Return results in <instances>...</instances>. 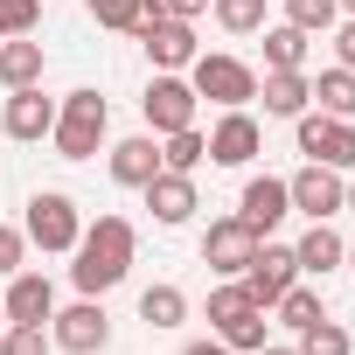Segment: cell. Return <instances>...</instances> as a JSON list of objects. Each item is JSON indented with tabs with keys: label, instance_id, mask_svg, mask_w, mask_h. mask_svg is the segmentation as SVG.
<instances>
[{
	"label": "cell",
	"instance_id": "cell-1",
	"mask_svg": "<svg viewBox=\"0 0 355 355\" xmlns=\"http://www.w3.org/2000/svg\"><path fill=\"white\" fill-rule=\"evenodd\" d=\"M132 251H139V237H132V223L125 216H98V223H84V237H77V265H70V279H77V293H91V300H105L125 272H132Z\"/></svg>",
	"mask_w": 355,
	"mask_h": 355
},
{
	"label": "cell",
	"instance_id": "cell-2",
	"mask_svg": "<svg viewBox=\"0 0 355 355\" xmlns=\"http://www.w3.org/2000/svg\"><path fill=\"white\" fill-rule=\"evenodd\" d=\"M209 327H216V341L237 348V355L265 348V334H272V320H265V306L244 293V279H223V286L209 293Z\"/></svg>",
	"mask_w": 355,
	"mask_h": 355
},
{
	"label": "cell",
	"instance_id": "cell-3",
	"mask_svg": "<svg viewBox=\"0 0 355 355\" xmlns=\"http://www.w3.org/2000/svg\"><path fill=\"white\" fill-rule=\"evenodd\" d=\"M105 125H112V112H105V98L84 84V91H70V98L56 105L49 139H56V153H63V160H91V153L105 146Z\"/></svg>",
	"mask_w": 355,
	"mask_h": 355
},
{
	"label": "cell",
	"instance_id": "cell-4",
	"mask_svg": "<svg viewBox=\"0 0 355 355\" xmlns=\"http://www.w3.org/2000/svg\"><path fill=\"white\" fill-rule=\"evenodd\" d=\"M21 237L42 244V251H77V237H84V209H77L63 189H35V196H28V223H21Z\"/></svg>",
	"mask_w": 355,
	"mask_h": 355
},
{
	"label": "cell",
	"instance_id": "cell-5",
	"mask_svg": "<svg viewBox=\"0 0 355 355\" xmlns=\"http://www.w3.org/2000/svg\"><path fill=\"white\" fill-rule=\"evenodd\" d=\"M293 139H300V153L306 160H320V167H334V174H355V119H327V112H300L293 119Z\"/></svg>",
	"mask_w": 355,
	"mask_h": 355
},
{
	"label": "cell",
	"instance_id": "cell-6",
	"mask_svg": "<svg viewBox=\"0 0 355 355\" xmlns=\"http://www.w3.org/2000/svg\"><path fill=\"white\" fill-rule=\"evenodd\" d=\"M196 84L182 77V70H153V84H146V98H139V112H146V132L153 139H167V132H182V125H196Z\"/></svg>",
	"mask_w": 355,
	"mask_h": 355
},
{
	"label": "cell",
	"instance_id": "cell-7",
	"mask_svg": "<svg viewBox=\"0 0 355 355\" xmlns=\"http://www.w3.org/2000/svg\"><path fill=\"white\" fill-rule=\"evenodd\" d=\"M189 84H196V98H209V105H223V112H237V105L258 98V70L237 63V56H196V63H189Z\"/></svg>",
	"mask_w": 355,
	"mask_h": 355
},
{
	"label": "cell",
	"instance_id": "cell-8",
	"mask_svg": "<svg viewBox=\"0 0 355 355\" xmlns=\"http://www.w3.org/2000/svg\"><path fill=\"white\" fill-rule=\"evenodd\" d=\"M49 341L63 348V355H98L105 341H112V313H105V300H77V306H56L49 313Z\"/></svg>",
	"mask_w": 355,
	"mask_h": 355
},
{
	"label": "cell",
	"instance_id": "cell-9",
	"mask_svg": "<svg viewBox=\"0 0 355 355\" xmlns=\"http://www.w3.org/2000/svg\"><path fill=\"white\" fill-rule=\"evenodd\" d=\"M237 279H244V293H251L258 306H272V300H279V293L300 279V265H293V244H272V237H258V251L244 258V272H237Z\"/></svg>",
	"mask_w": 355,
	"mask_h": 355
},
{
	"label": "cell",
	"instance_id": "cell-10",
	"mask_svg": "<svg viewBox=\"0 0 355 355\" xmlns=\"http://www.w3.org/2000/svg\"><path fill=\"white\" fill-rule=\"evenodd\" d=\"M286 196H293V209H300V216L327 223V216H341V196H348V174H334V167L306 160V167L293 174V182H286Z\"/></svg>",
	"mask_w": 355,
	"mask_h": 355
},
{
	"label": "cell",
	"instance_id": "cell-11",
	"mask_svg": "<svg viewBox=\"0 0 355 355\" xmlns=\"http://www.w3.org/2000/svg\"><path fill=\"white\" fill-rule=\"evenodd\" d=\"M258 153H265V132H258V119H251L244 105L209 125V160H216V167H251Z\"/></svg>",
	"mask_w": 355,
	"mask_h": 355
},
{
	"label": "cell",
	"instance_id": "cell-12",
	"mask_svg": "<svg viewBox=\"0 0 355 355\" xmlns=\"http://www.w3.org/2000/svg\"><path fill=\"white\" fill-rule=\"evenodd\" d=\"M251 251H258V230H251L244 216H216V223L202 230V265H209V272H223V279H237Z\"/></svg>",
	"mask_w": 355,
	"mask_h": 355
},
{
	"label": "cell",
	"instance_id": "cell-13",
	"mask_svg": "<svg viewBox=\"0 0 355 355\" xmlns=\"http://www.w3.org/2000/svg\"><path fill=\"white\" fill-rule=\"evenodd\" d=\"M49 125H56V98H42V84L8 91V105H0V132L8 139H49Z\"/></svg>",
	"mask_w": 355,
	"mask_h": 355
},
{
	"label": "cell",
	"instance_id": "cell-14",
	"mask_svg": "<svg viewBox=\"0 0 355 355\" xmlns=\"http://www.w3.org/2000/svg\"><path fill=\"white\" fill-rule=\"evenodd\" d=\"M237 216H244L258 237H272V230L293 216V196H286V182H279V174H251V182H244V196H237Z\"/></svg>",
	"mask_w": 355,
	"mask_h": 355
},
{
	"label": "cell",
	"instance_id": "cell-15",
	"mask_svg": "<svg viewBox=\"0 0 355 355\" xmlns=\"http://www.w3.org/2000/svg\"><path fill=\"white\" fill-rule=\"evenodd\" d=\"M139 49L153 56V70H189V63H196V28L174 21V15H160V21L139 28Z\"/></svg>",
	"mask_w": 355,
	"mask_h": 355
},
{
	"label": "cell",
	"instance_id": "cell-16",
	"mask_svg": "<svg viewBox=\"0 0 355 355\" xmlns=\"http://www.w3.org/2000/svg\"><path fill=\"white\" fill-rule=\"evenodd\" d=\"M139 196H146L153 223H167V230H174V223H189V216L202 209V202H196V182H189V174H174V167H160L153 182L139 189Z\"/></svg>",
	"mask_w": 355,
	"mask_h": 355
},
{
	"label": "cell",
	"instance_id": "cell-17",
	"mask_svg": "<svg viewBox=\"0 0 355 355\" xmlns=\"http://www.w3.org/2000/svg\"><path fill=\"white\" fill-rule=\"evenodd\" d=\"M258 98H265V119H300L313 105V77L306 70H265L258 77Z\"/></svg>",
	"mask_w": 355,
	"mask_h": 355
},
{
	"label": "cell",
	"instance_id": "cell-18",
	"mask_svg": "<svg viewBox=\"0 0 355 355\" xmlns=\"http://www.w3.org/2000/svg\"><path fill=\"white\" fill-rule=\"evenodd\" d=\"M153 174H160V139L153 132H132V139L112 146V182L119 189H146Z\"/></svg>",
	"mask_w": 355,
	"mask_h": 355
},
{
	"label": "cell",
	"instance_id": "cell-19",
	"mask_svg": "<svg viewBox=\"0 0 355 355\" xmlns=\"http://www.w3.org/2000/svg\"><path fill=\"white\" fill-rule=\"evenodd\" d=\"M0 313H8V320H49V313H56V286L21 265V272L8 279V306H0Z\"/></svg>",
	"mask_w": 355,
	"mask_h": 355
},
{
	"label": "cell",
	"instance_id": "cell-20",
	"mask_svg": "<svg viewBox=\"0 0 355 355\" xmlns=\"http://www.w3.org/2000/svg\"><path fill=\"white\" fill-rule=\"evenodd\" d=\"M341 258H348V237H341L334 223H313V230H306V237L293 244V265H300L306 279H327V272H334Z\"/></svg>",
	"mask_w": 355,
	"mask_h": 355
},
{
	"label": "cell",
	"instance_id": "cell-21",
	"mask_svg": "<svg viewBox=\"0 0 355 355\" xmlns=\"http://www.w3.org/2000/svg\"><path fill=\"white\" fill-rule=\"evenodd\" d=\"M42 42H28V35H0V84L8 91H21V84H42Z\"/></svg>",
	"mask_w": 355,
	"mask_h": 355
},
{
	"label": "cell",
	"instance_id": "cell-22",
	"mask_svg": "<svg viewBox=\"0 0 355 355\" xmlns=\"http://www.w3.org/2000/svg\"><path fill=\"white\" fill-rule=\"evenodd\" d=\"M265 35V70H306V28H293V21H279V28H258Z\"/></svg>",
	"mask_w": 355,
	"mask_h": 355
},
{
	"label": "cell",
	"instance_id": "cell-23",
	"mask_svg": "<svg viewBox=\"0 0 355 355\" xmlns=\"http://www.w3.org/2000/svg\"><path fill=\"white\" fill-rule=\"evenodd\" d=\"M202 160H209V132L202 125H182V132L160 139V167H174V174H196Z\"/></svg>",
	"mask_w": 355,
	"mask_h": 355
},
{
	"label": "cell",
	"instance_id": "cell-24",
	"mask_svg": "<svg viewBox=\"0 0 355 355\" xmlns=\"http://www.w3.org/2000/svg\"><path fill=\"white\" fill-rule=\"evenodd\" d=\"M265 313H279V327H293V334H300V327H313L327 306H320V293H313V286H300V279H293V286H286Z\"/></svg>",
	"mask_w": 355,
	"mask_h": 355
},
{
	"label": "cell",
	"instance_id": "cell-25",
	"mask_svg": "<svg viewBox=\"0 0 355 355\" xmlns=\"http://www.w3.org/2000/svg\"><path fill=\"white\" fill-rule=\"evenodd\" d=\"M139 320L146 327H182L189 320V293L182 286H146L139 293Z\"/></svg>",
	"mask_w": 355,
	"mask_h": 355
},
{
	"label": "cell",
	"instance_id": "cell-26",
	"mask_svg": "<svg viewBox=\"0 0 355 355\" xmlns=\"http://www.w3.org/2000/svg\"><path fill=\"white\" fill-rule=\"evenodd\" d=\"M313 98H320L327 119H355V70H341V63L320 70V77H313Z\"/></svg>",
	"mask_w": 355,
	"mask_h": 355
},
{
	"label": "cell",
	"instance_id": "cell-27",
	"mask_svg": "<svg viewBox=\"0 0 355 355\" xmlns=\"http://www.w3.org/2000/svg\"><path fill=\"white\" fill-rule=\"evenodd\" d=\"M293 348H300V355H355V334H348L341 320H327V313H320L313 327H300V341H293Z\"/></svg>",
	"mask_w": 355,
	"mask_h": 355
},
{
	"label": "cell",
	"instance_id": "cell-28",
	"mask_svg": "<svg viewBox=\"0 0 355 355\" xmlns=\"http://www.w3.org/2000/svg\"><path fill=\"white\" fill-rule=\"evenodd\" d=\"M49 320H8L0 327V355H49Z\"/></svg>",
	"mask_w": 355,
	"mask_h": 355
},
{
	"label": "cell",
	"instance_id": "cell-29",
	"mask_svg": "<svg viewBox=\"0 0 355 355\" xmlns=\"http://www.w3.org/2000/svg\"><path fill=\"white\" fill-rule=\"evenodd\" d=\"M286 21L306 28V35H327L341 21V0H286Z\"/></svg>",
	"mask_w": 355,
	"mask_h": 355
},
{
	"label": "cell",
	"instance_id": "cell-30",
	"mask_svg": "<svg viewBox=\"0 0 355 355\" xmlns=\"http://www.w3.org/2000/svg\"><path fill=\"white\" fill-rule=\"evenodd\" d=\"M209 8H216V21L230 35H258L265 28V0H209Z\"/></svg>",
	"mask_w": 355,
	"mask_h": 355
},
{
	"label": "cell",
	"instance_id": "cell-31",
	"mask_svg": "<svg viewBox=\"0 0 355 355\" xmlns=\"http://www.w3.org/2000/svg\"><path fill=\"white\" fill-rule=\"evenodd\" d=\"M84 8H91V21H98V28H119V35H132L139 0H84Z\"/></svg>",
	"mask_w": 355,
	"mask_h": 355
},
{
	"label": "cell",
	"instance_id": "cell-32",
	"mask_svg": "<svg viewBox=\"0 0 355 355\" xmlns=\"http://www.w3.org/2000/svg\"><path fill=\"white\" fill-rule=\"evenodd\" d=\"M42 15V0H0V35H28Z\"/></svg>",
	"mask_w": 355,
	"mask_h": 355
},
{
	"label": "cell",
	"instance_id": "cell-33",
	"mask_svg": "<svg viewBox=\"0 0 355 355\" xmlns=\"http://www.w3.org/2000/svg\"><path fill=\"white\" fill-rule=\"evenodd\" d=\"M21 258H28V237H21L15 223H0V279H15V272H21Z\"/></svg>",
	"mask_w": 355,
	"mask_h": 355
},
{
	"label": "cell",
	"instance_id": "cell-34",
	"mask_svg": "<svg viewBox=\"0 0 355 355\" xmlns=\"http://www.w3.org/2000/svg\"><path fill=\"white\" fill-rule=\"evenodd\" d=\"M334 56H341V70H355V15L334 28Z\"/></svg>",
	"mask_w": 355,
	"mask_h": 355
},
{
	"label": "cell",
	"instance_id": "cell-35",
	"mask_svg": "<svg viewBox=\"0 0 355 355\" xmlns=\"http://www.w3.org/2000/svg\"><path fill=\"white\" fill-rule=\"evenodd\" d=\"M160 8H167V15H174V21H196V15H202V8H209V0H160Z\"/></svg>",
	"mask_w": 355,
	"mask_h": 355
},
{
	"label": "cell",
	"instance_id": "cell-36",
	"mask_svg": "<svg viewBox=\"0 0 355 355\" xmlns=\"http://www.w3.org/2000/svg\"><path fill=\"white\" fill-rule=\"evenodd\" d=\"M182 355H237V348H223V341H216V334H209V341H189V348H182Z\"/></svg>",
	"mask_w": 355,
	"mask_h": 355
},
{
	"label": "cell",
	"instance_id": "cell-37",
	"mask_svg": "<svg viewBox=\"0 0 355 355\" xmlns=\"http://www.w3.org/2000/svg\"><path fill=\"white\" fill-rule=\"evenodd\" d=\"M251 355H300V348H272V341H265V348H251Z\"/></svg>",
	"mask_w": 355,
	"mask_h": 355
},
{
	"label": "cell",
	"instance_id": "cell-38",
	"mask_svg": "<svg viewBox=\"0 0 355 355\" xmlns=\"http://www.w3.org/2000/svg\"><path fill=\"white\" fill-rule=\"evenodd\" d=\"M341 209H355V174H348V196H341Z\"/></svg>",
	"mask_w": 355,
	"mask_h": 355
},
{
	"label": "cell",
	"instance_id": "cell-39",
	"mask_svg": "<svg viewBox=\"0 0 355 355\" xmlns=\"http://www.w3.org/2000/svg\"><path fill=\"white\" fill-rule=\"evenodd\" d=\"M341 15H355V0H341Z\"/></svg>",
	"mask_w": 355,
	"mask_h": 355
},
{
	"label": "cell",
	"instance_id": "cell-40",
	"mask_svg": "<svg viewBox=\"0 0 355 355\" xmlns=\"http://www.w3.org/2000/svg\"><path fill=\"white\" fill-rule=\"evenodd\" d=\"M341 265H355V244H348V258H341Z\"/></svg>",
	"mask_w": 355,
	"mask_h": 355
},
{
	"label": "cell",
	"instance_id": "cell-41",
	"mask_svg": "<svg viewBox=\"0 0 355 355\" xmlns=\"http://www.w3.org/2000/svg\"><path fill=\"white\" fill-rule=\"evenodd\" d=\"M0 327H8V313H0Z\"/></svg>",
	"mask_w": 355,
	"mask_h": 355
}]
</instances>
